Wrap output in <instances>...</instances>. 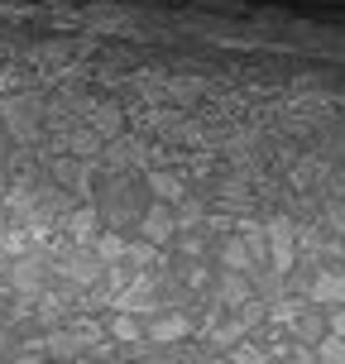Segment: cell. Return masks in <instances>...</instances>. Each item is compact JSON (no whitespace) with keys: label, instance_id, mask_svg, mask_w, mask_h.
<instances>
[{"label":"cell","instance_id":"6da1fadb","mask_svg":"<svg viewBox=\"0 0 345 364\" xmlns=\"http://www.w3.org/2000/svg\"><path fill=\"white\" fill-rule=\"evenodd\" d=\"M269 235V259H273V273H288L292 269V220L288 216H273L264 225Z\"/></svg>","mask_w":345,"mask_h":364},{"label":"cell","instance_id":"9a60e30c","mask_svg":"<svg viewBox=\"0 0 345 364\" xmlns=\"http://www.w3.org/2000/svg\"><path fill=\"white\" fill-rule=\"evenodd\" d=\"M129 259H134V264H154V245H149V250H139V245H134V250H129Z\"/></svg>","mask_w":345,"mask_h":364},{"label":"cell","instance_id":"277c9868","mask_svg":"<svg viewBox=\"0 0 345 364\" xmlns=\"http://www.w3.org/2000/svg\"><path fill=\"white\" fill-rule=\"evenodd\" d=\"M187 331H192V321H187V316L178 311V316H159V321L149 326V341H159V346H168V341H182Z\"/></svg>","mask_w":345,"mask_h":364},{"label":"cell","instance_id":"8992f818","mask_svg":"<svg viewBox=\"0 0 345 364\" xmlns=\"http://www.w3.org/2000/svg\"><path fill=\"white\" fill-rule=\"evenodd\" d=\"M91 125H96V134H101V139H115V134H120V110H115V106H101L96 115H91Z\"/></svg>","mask_w":345,"mask_h":364},{"label":"cell","instance_id":"7c38bea8","mask_svg":"<svg viewBox=\"0 0 345 364\" xmlns=\"http://www.w3.org/2000/svg\"><path fill=\"white\" fill-rule=\"evenodd\" d=\"M96 250H101V259H120V255H125V240H120V235H101V240H96Z\"/></svg>","mask_w":345,"mask_h":364},{"label":"cell","instance_id":"ba28073f","mask_svg":"<svg viewBox=\"0 0 345 364\" xmlns=\"http://www.w3.org/2000/svg\"><path fill=\"white\" fill-rule=\"evenodd\" d=\"M110 336H115V341H125V346H134L144 331H139V321H134V316H115V321H110Z\"/></svg>","mask_w":345,"mask_h":364},{"label":"cell","instance_id":"7a4b0ae2","mask_svg":"<svg viewBox=\"0 0 345 364\" xmlns=\"http://www.w3.org/2000/svg\"><path fill=\"white\" fill-rule=\"evenodd\" d=\"M312 302L341 307L345 302V273H317V278H312Z\"/></svg>","mask_w":345,"mask_h":364},{"label":"cell","instance_id":"5b68a950","mask_svg":"<svg viewBox=\"0 0 345 364\" xmlns=\"http://www.w3.org/2000/svg\"><path fill=\"white\" fill-rule=\"evenodd\" d=\"M139 230H144V240L159 250V245H168V240H173V230H178V225H173V216H168V211H149Z\"/></svg>","mask_w":345,"mask_h":364},{"label":"cell","instance_id":"9c48e42d","mask_svg":"<svg viewBox=\"0 0 345 364\" xmlns=\"http://www.w3.org/2000/svg\"><path fill=\"white\" fill-rule=\"evenodd\" d=\"M91 235H96V216H91V211H77V216H73V240H77V245H87Z\"/></svg>","mask_w":345,"mask_h":364},{"label":"cell","instance_id":"8fae6325","mask_svg":"<svg viewBox=\"0 0 345 364\" xmlns=\"http://www.w3.org/2000/svg\"><path fill=\"white\" fill-rule=\"evenodd\" d=\"M225 273H230V269H225ZM221 297H225V302H245V273H230L225 288H221Z\"/></svg>","mask_w":345,"mask_h":364},{"label":"cell","instance_id":"52a82bcc","mask_svg":"<svg viewBox=\"0 0 345 364\" xmlns=\"http://www.w3.org/2000/svg\"><path fill=\"white\" fill-rule=\"evenodd\" d=\"M149 187H154V192H159L164 201H178V197H182V182H178V178H168V173H149Z\"/></svg>","mask_w":345,"mask_h":364},{"label":"cell","instance_id":"5bb4252c","mask_svg":"<svg viewBox=\"0 0 345 364\" xmlns=\"http://www.w3.org/2000/svg\"><path fill=\"white\" fill-rule=\"evenodd\" d=\"M331 336H345V302L336 307V316H331Z\"/></svg>","mask_w":345,"mask_h":364},{"label":"cell","instance_id":"4fadbf2b","mask_svg":"<svg viewBox=\"0 0 345 364\" xmlns=\"http://www.w3.org/2000/svg\"><path fill=\"white\" fill-rule=\"evenodd\" d=\"M269 316L278 321V326H297V307H292V302H273Z\"/></svg>","mask_w":345,"mask_h":364},{"label":"cell","instance_id":"3957f363","mask_svg":"<svg viewBox=\"0 0 345 364\" xmlns=\"http://www.w3.org/2000/svg\"><path fill=\"white\" fill-rule=\"evenodd\" d=\"M255 250H250V240L240 235V240H225L221 245V269H230V273H250L255 269Z\"/></svg>","mask_w":345,"mask_h":364},{"label":"cell","instance_id":"30bf717a","mask_svg":"<svg viewBox=\"0 0 345 364\" xmlns=\"http://www.w3.org/2000/svg\"><path fill=\"white\" fill-rule=\"evenodd\" d=\"M317 360H345V336H327L317 346Z\"/></svg>","mask_w":345,"mask_h":364}]
</instances>
